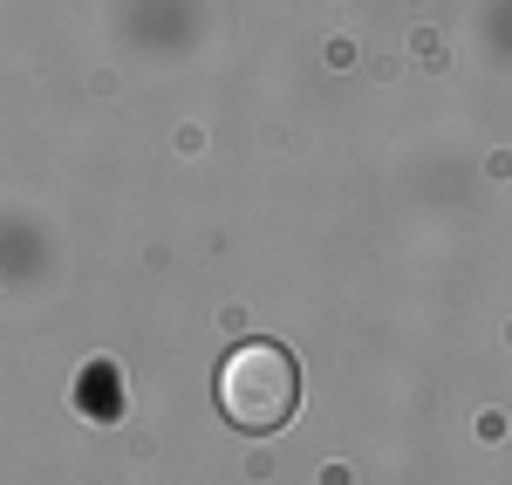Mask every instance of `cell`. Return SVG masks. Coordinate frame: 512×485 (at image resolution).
<instances>
[{"instance_id":"1","label":"cell","mask_w":512,"mask_h":485,"mask_svg":"<svg viewBox=\"0 0 512 485\" xmlns=\"http://www.w3.org/2000/svg\"><path fill=\"white\" fill-rule=\"evenodd\" d=\"M301 404V369L280 342H239L219 363V410L239 431H274Z\"/></svg>"},{"instance_id":"2","label":"cell","mask_w":512,"mask_h":485,"mask_svg":"<svg viewBox=\"0 0 512 485\" xmlns=\"http://www.w3.org/2000/svg\"><path fill=\"white\" fill-rule=\"evenodd\" d=\"M82 404H89V417H103V424H110V417H123V383L96 363V369H89V383H82Z\"/></svg>"}]
</instances>
